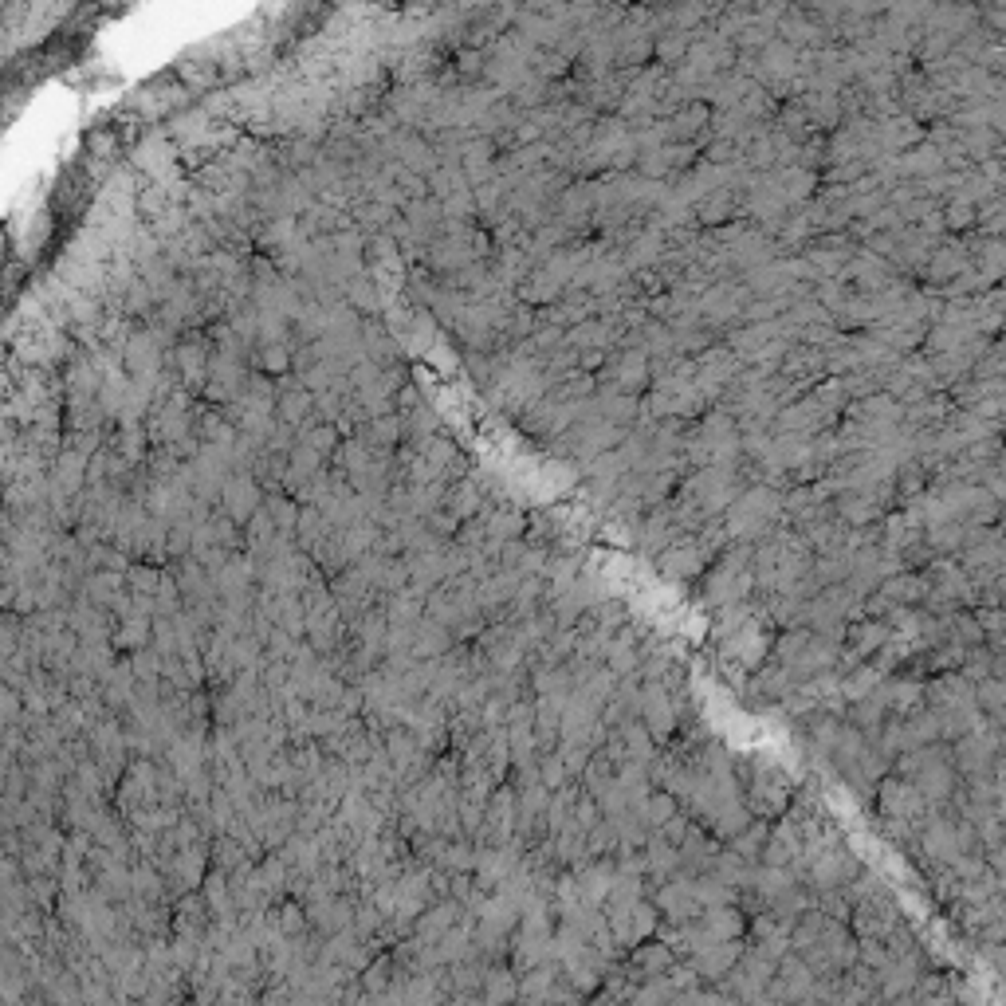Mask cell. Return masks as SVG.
<instances>
[{"label": "cell", "mask_w": 1006, "mask_h": 1006, "mask_svg": "<svg viewBox=\"0 0 1006 1006\" xmlns=\"http://www.w3.org/2000/svg\"><path fill=\"white\" fill-rule=\"evenodd\" d=\"M213 354H217V346H213V338L205 335V331H189V335H181V342L173 346L169 366L177 370L181 386H185L189 393H205V386H209V366H213Z\"/></svg>", "instance_id": "obj_1"}, {"label": "cell", "mask_w": 1006, "mask_h": 1006, "mask_svg": "<svg viewBox=\"0 0 1006 1006\" xmlns=\"http://www.w3.org/2000/svg\"><path fill=\"white\" fill-rule=\"evenodd\" d=\"M264 496H268V492L260 488V480H256L252 472H232L228 484H224L221 511L236 523V527H248L252 515L264 507Z\"/></svg>", "instance_id": "obj_2"}, {"label": "cell", "mask_w": 1006, "mask_h": 1006, "mask_svg": "<svg viewBox=\"0 0 1006 1006\" xmlns=\"http://www.w3.org/2000/svg\"><path fill=\"white\" fill-rule=\"evenodd\" d=\"M488 507V500H484V492H480V484L468 476V480H460V484H448V500H445V511L464 527L468 519H476L480 511Z\"/></svg>", "instance_id": "obj_4"}, {"label": "cell", "mask_w": 1006, "mask_h": 1006, "mask_svg": "<svg viewBox=\"0 0 1006 1006\" xmlns=\"http://www.w3.org/2000/svg\"><path fill=\"white\" fill-rule=\"evenodd\" d=\"M303 928V916H299V908L295 904H287L280 916V932H299Z\"/></svg>", "instance_id": "obj_8"}, {"label": "cell", "mask_w": 1006, "mask_h": 1006, "mask_svg": "<svg viewBox=\"0 0 1006 1006\" xmlns=\"http://www.w3.org/2000/svg\"><path fill=\"white\" fill-rule=\"evenodd\" d=\"M280 421L283 425H291V429H299V425H307L311 417H315V393L303 386V378H295V374H283L280 382Z\"/></svg>", "instance_id": "obj_3"}, {"label": "cell", "mask_w": 1006, "mask_h": 1006, "mask_svg": "<svg viewBox=\"0 0 1006 1006\" xmlns=\"http://www.w3.org/2000/svg\"><path fill=\"white\" fill-rule=\"evenodd\" d=\"M291 354H295V346L291 342H268V346H260L256 350V358H252V366L260 370V374H276V378H283V374H291Z\"/></svg>", "instance_id": "obj_5"}, {"label": "cell", "mask_w": 1006, "mask_h": 1006, "mask_svg": "<svg viewBox=\"0 0 1006 1006\" xmlns=\"http://www.w3.org/2000/svg\"><path fill=\"white\" fill-rule=\"evenodd\" d=\"M126 582H130V594H138V598H158L166 574H162L158 566H150V562H134L130 574H126Z\"/></svg>", "instance_id": "obj_6"}, {"label": "cell", "mask_w": 1006, "mask_h": 1006, "mask_svg": "<svg viewBox=\"0 0 1006 1006\" xmlns=\"http://www.w3.org/2000/svg\"><path fill=\"white\" fill-rule=\"evenodd\" d=\"M488 991H492V1003H500V999H511V995H515V987H511V979H507L503 971H492V975H488Z\"/></svg>", "instance_id": "obj_7"}]
</instances>
